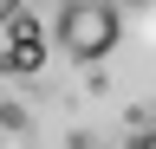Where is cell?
Wrapping results in <instances>:
<instances>
[{
  "label": "cell",
  "mask_w": 156,
  "mask_h": 149,
  "mask_svg": "<svg viewBox=\"0 0 156 149\" xmlns=\"http://www.w3.org/2000/svg\"><path fill=\"white\" fill-rule=\"evenodd\" d=\"M0 149H156V0H0Z\"/></svg>",
  "instance_id": "6da1fadb"
}]
</instances>
